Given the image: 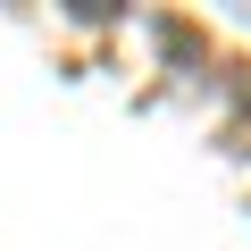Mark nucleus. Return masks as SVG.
<instances>
[{
	"label": "nucleus",
	"mask_w": 251,
	"mask_h": 251,
	"mask_svg": "<svg viewBox=\"0 0 251 251\" xmlns=\"http://www.w3.org/2000/svg\"><path fill=\"white\" fill-rule=\"evenodd\" d=\"M159 42H168V59H201V34H193V25H176V17L159 25Z\"/></svg>",
	"instance_id": "1"
},
{
	"label": "nucleus",
	"mask_w": 251,
	"mask_h": 251,
	"mask_svg": "<svg viewBox=\"0 0 251 251\" xmlns=\"http://www.w3.org/2000/svg\"><path fill=\"white\" fill-rule=\"evenodd\" d=\"M67 17H84V25H109V17H117V0H67Z\"/></svg>",
	"instance_id": "2"
}]
</instances>
